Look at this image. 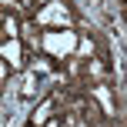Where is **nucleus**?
<instances>
[{"mask_svg":"<svg viewBox=\"0 0 127 127\" xmlns=\"http://www.w3.org/2000/svg\"><path fill=\"white\" fill-rule=\"evenodd\" d=\"M74 127H90V124H74Z\"/></svg>","mask_w":127,"mask_h":127,"instance_id":"obj_10","label":"nucleus"},{"mask_svg":"<svg viewBox=\"0 0 127 127\" xmlns=\"http://www.w3.org/2000/svg\"><path fill=\"white\" fill-rule=\"evenodd\" d=\"M87 97H94V100H97V107H100V114H104V117H117V100H114V90H110V84L97 80L94 87L87 90Z\"/></svg>","mask_w":127,"mask_h":127,"instance_id":"obj_4","label":"nucleus"},{"mask_svg":"<svg viewBox=\"0 0 127 127\" xmlns=\"http://www.w3.org/2000/svg\"><path fill=\"white\" fill-rule=\"evenodd\" d=\"M80 47V37H77L74 30H47L44 37H40V50H44V57H70V54Z\"/></svg>","mask_w":127,"mask_h":127,"instance_id":"obj_1","label":"nucleus"},{"mask_svg":"<svg viewBox=\"0 0 127 127\" xmlns=\"http://www.w3.org/2000/svg\"><path fill=\"white\" fill-rule=\"evenodd\" d=\"M0 7H7V10H10V13L24 10V3H20V0H0Z\"/></svg>","mask_w":127,"mask_h":127,"instance_id":"obj_8","label":"nucleus"},{"mask_svg":"<svg viewBox=\"0 0 127 127\" xmlns=\"http://www.w3.org/2000/svg\"><path fill=\"white\" fill-rule=\"evenodd\" d=\"M57 107H60V94H40L37 107L30 110V127H44L54 114H57Z\"/></svg>","mask_w":127,"mask_h":127,"instance_id":"obj_3","label":"nucleus"},{"mask_svg":"<svg viewBox=\"0 0 127 127\" xmlns=\"http://www.w3.org/2000/svg\"><path fill=\"white\" fill-rule=\"evenodd\" d=\"M44 3H50V0H30V7H44Z\"/></svg>","mask_w":127,"mask_h":127,"instance_id":"obj_9","label":"nucleus"},{"mask_svg":"<svg viewBox=\"0 0 127 127\" xmlns=\"http://www.w3.org/2000/svg\"><path fill=\"white\" fill-rule=\"evenodd\" d=\"M10 74H13V67H10L3 57H0V84H7V80H10Z\"/></svg>","mask_w":127,"mask_h":127,"instance_id":"obj_7","label":"nucleus"},{"mask_svg":"<svg viewBox=\"0 0 127 127\" xmlns=\"http://www.w3.org/2000/svg\"><path fill=\"white\" fill-rule=\"evenodd\" d=\"M37 24L50 27V30H67L74 24V13H70V3L67 0H50L37 10Z\"/></svg>","mask_w":127,"mask_h":127,"instance_id":"obj_2","label":"nucleus"},{"mask_svg":"<svg viewBox=\"0 0 127 127\" xmlns=\"http://www.w3.org/2000/svg\"><path fill=\"white\" fill-rule=\"evenodd\" d=\"M40 87H44L40 74H37V70H27V74H24V80H20V90H17V94L24 97V100H37V97L44 94Z\"/></svg>","mask_w":127,"mask_h":127,"instance_id":"obj_5","label":"nucleus"},{"mask_svg":"<svg viewBox=\"0 0 127 127\" xmlns=\"http://www.w3.org/2000/svg\"><path fill=\"white\" fill-rule=\"evenodd\" d=\"M20 17L17 13H10V10H3L0 13V40H20Z\"/></svg>","mask_w":127,"mask_h":127,"instance_id":"obj_6","label":"nucleus"}]
</instances>
